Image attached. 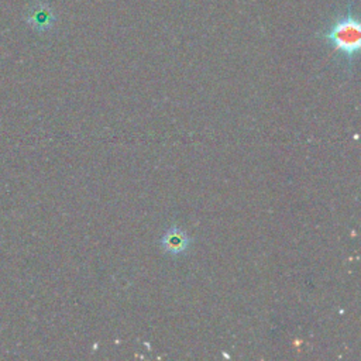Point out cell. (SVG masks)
Segmentation results:
<instances>
[{
	"label": "cell",
	"mask_w": 361,
	"mask_h": 361,
	"mask_svg": "<svg viewBox=\"0 0 361 361\" xmlns=\"http://www.w3.org/2000/svg\"><path fill=\"white\" fill-rule=\"evenodd\" d=\"M322 37L338 51L347 62H353L358 55L361 45V24L348 8L347 13L334 20Z\"/></svg>",
	"instance_id": "6da1fadb"
},
{
	"label": "cell",
	"mask_w": 361,
	"mask_h": 361,
	"mask_svg": "<svg viewBox=\"0 0 361 361\" xmlns=\"http://www.w3.org/2000/svg\"><path fill=\"white\" fill-rule=\"evenodd\" d=\"M192 240L190 237L179 227L168 228L164 235L161 237V247L165 252L172 255H179L188 251Z\"/></svg>",
	"instance_id": "7a4b0ae2"
},
{
	"label": "cell",
	"mask_w": 361,
	"mask_h": 361,
	"mask_svg": "<svg viewBox=\"0 0 361 361\" xmlns=\"http://www.w3.org/2000/svg\"><path fill=\"white\" fill-rule=\"evenodd\" d=\"M55 21V16L52 13V8L48 4L39 3L34 6L30 10L28 14V23L38 31H47L52 27Z\"/></svg>",
	"instance_id": "3957f363"
}]
</instances>
